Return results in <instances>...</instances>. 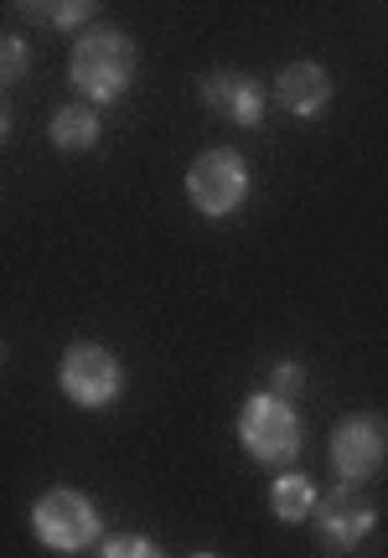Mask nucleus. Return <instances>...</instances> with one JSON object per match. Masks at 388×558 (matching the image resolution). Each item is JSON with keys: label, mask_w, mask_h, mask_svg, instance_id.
Listing matches in <instances>:
<instances>
[{"label": "nucleus", "mask_w": 388, "mask_h": 558, "mask_svg": "<svg viewBox=\"0 0 388 558\" xmlns=\"http://www.w3.org/2000/svg\"><path fill=\"white\" fill-rule=\"evenodd\" d=\"M68 78L88 104H114L135 78V41L124 32L94 26L73 41V58H68Z\"/></svg>", "instance_id": "nucleus-1"}, {"label": "nucleus", "mask_w": 388, "mask_h": 558, "mask_svg": "<svg viewBox=\"0 0 388 558\" xmlns=\"http://www.w3.org/2000/svg\"><path fill=\"white\" fill-rule=\"evenodd\" d=\"M239 445H244V456L259 460V465H286V460L301 456L306 429H301V414H295L286 399L254 393V399L239 409Z\"/></svg>", "instance_id": "nucleus-2"}, {"label": "nucleus", "mask_w": 388, "mask_h": 558, "mask_svg": "<svg viewBox=\"0 0 388 558\" xmlns=\"http://www.w3.org/2000/svg\"><path fill=\"white\" fill-rule=\"evenodd\" d=\"M99 507L83 497V492H47V497L32 501V533H37L41 548L52 554H83L88 543H99Z\"/></svg>", "instance_id": "nucleus-3"}, {"label": "nucleus", "mask_w": 388, "mask_h": 558, "mask_svg": "<svg viewBox=\"0 0 388 558\" xmlns=\"http://www.w3.org/2000/svg\"><path fill=\"white\" fill-rule=\"evenodd\" d=\"M248 197V166L233 150H203L186 166V202L203 218H233Z\"/></svg>", "instance_id": "nucleus-4"}, {"label": "nucleus", "mask_w": 388, "mask_h": 558, "mask_svg": "<svg viewBox=\"0 0 388 558\" xmlns=\"http://www.w3.org/2000/svg\"><path fill=\"white\" fill-rule=\"evenodd\" d=\"M58 383L78 409H109V403L120 399V362L109 357L99 341H73L62 352Z\"/></svg>", "instance_id": "nucleus-5"}, {"label": "nucleus", "mask_w": 388, "mask_h": 558, "mask_svg": "<svg viewBox=\"0 0 388 558\" xmlns=\"http://www.w3.org/2000/svg\"><path fill=\"white\" fill-rule=\"evenodd\" d=\"M388 460V418L378 414H352L348 424H337L331 435V465L348 486L378 476V465Z\"/></svg>", "instance_id": "nucleus-6"}, {"label": "nucleus", "mask_w": 388, "mask_h": 558, "mask_svg": "<svg viewBox=\"0 0 388 558\" xmlns=\"http://www.w3.org/2000/svg\"><path fill=\"white\" fill-rule=\"evenodd\" d=\"M373 522H378V507L357 486H331L327 497L316 501V527L331 548H357L373 533Z\"/></svg>", "instance_id": "nucleus-7"}, {"label": "nucleus", "mask_w": 388, "mask_h": 558, "mask_svg": "<svg viewBox=\"0 0 388 558\" xmlns=\"http://www.w3.org/2000/svg\"><path fill=\"white\" fill-rule=\"evenodd\" d=\"M203 99L213 104L218 120L239 124V130H254L265 120V94H259V83L248 73H213V78H203Z\"/></svg>", "instance_id": "nucleus-8"}, {"label": "nucleus", "mask_w": 388, "mask_h": 558, "mask_svg": "<svg viewBox=\"0 0 388 558\" xmlns=\"http://www.w3.org/2000/svg\"><path fill=\"white\" fill-rule=\"evenodd\" d=\"M275 99L286 104L295 120H311L331 104V73L322 62H290L286 73L275 78Z\"/></svg>", "instance_id": "nucleus-9"}, {"label": "nucleus", "mask_w": 388, "mask_h": 558, "mask_svg": "<svg viewBox=\"0 0 388 558\" xmlns=\"http://www.w3.org/2000/svg\"><path fill=\"white\" fill-rule=\"evenodd\" d=\"M316 501H322V492H316V481L301 476V471L275 476V486H269V512H275L280 522H306V518H316Z\"/></svg>", "instance_id": "nucleus-10"}, {"label": "nucleus", "mask_w": 388, "mask_h": 558, "mask_svg": "<svg viewBox=\"0 0 388 558\" xmlns=\"http://www.w3.org/2000/svg\"><path fill=\"white\" fill-rule=\"evenodd\" d=\"M52 145L58 150H94L99 145V114L88 104H68L52 114Z\"/></svg>", "instance_id": "nucleus-11"}, {"label": "nucleus", "mask_w": 388, "mask_h": 558, "mask_svg": "<svg viewBox=\"0 0 388 558\" xmlns=\"http://www.w3.org/2000/svg\"><path fill=\"white\" fill-rule=\"evenodd\" d=\"M99 558H166V554L150 538H141V533H120V538L104 543Z\"/></svg>", "instance_id": "nucleus-12"}, {"label": "nucleus", "mask_w": 388, "mask_h": 558, "mask_svg": "<svg viewBox=\"0 0 388 558\" xmlns=\"http://www.w3.org/2000/svg\"><path fill=\"white\" fill-rule=\"evenodd\" d=\"M0 68H5V83L21 78V73H26V41L5 37V47H0Z\"/></svg>", "instance_id": "nucleus-13"}, {"label": "nucleus", "mask_w": 388, "mask_h": 558, "mask_svg": "<svg viewBox=\"0 0 388 558\" xmlns=\"http://www.w3.org/2000/svg\"><path fill=\"white\" fill-rule=\"evenodd\" d=\"M301 383H306V373H301L295 362H286V367H275V388H269V393L290 403V393H301Z\"/></svg>", "instance_id": "nucleus-14"}, {"label": "nucleus", "mask_w": 388, "mask_h": 558, "mask_svg": "<svg viewBox=\"0 0 388 558\" xmlns=\"http://www.w3.org/2000/svg\"><path fill=\"white\" fill-rule=\"evenodd\" d=\"M37 11V5H32ZM37 16H47L52 26H78V21H88V5H41Z\"/></svg>", "instance_id": "nucleus-15"}, {"label": "nucleus", "mask_w": 388, "mask_h": 558, "mask_svg": "<svg viewBox=\"0 0 388 558\" xmlns=\"http://www.w3.org/2000/svg\"><path fill=\"white\" fill-rule=\"evenodd\" d=\"M192 558H218V554H192Z\"/></svg>", "instance_id": "nucleus-16"}]
</instances>
